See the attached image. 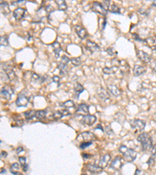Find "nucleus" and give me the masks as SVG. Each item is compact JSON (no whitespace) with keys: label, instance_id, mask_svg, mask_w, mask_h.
<instances>
[{"label":"nucleus","instance_id":"1","mask_svg":"<svg viewBox=\"0 0 156 175\" xmlns=\"http://www.w3.org/2000/svg\"><path fill=\"white\" fill-rule=\"evenodd\" d=\"M138 141L141 144L143 151H148L152 148V140L148 133H141L138 136Z\"/></svg>","mask_w":156,"mask_h":175},{"label":"nucleus","instance_id":"2","mask_svg":"<svg viewBox=\"0 0 156 175\" xmlns=\"http://www.w3.org/2000/svg\"><path fill=\"white\" fill-rule=\"evenodd\" d=\"M119 151L123 156V158L128 162H133L137 157V152L130 148H128L124 145L119 147Z\"/></svg>","mask_w":156,"mask_h":175},{"label":"nucleus","instance_id":"3","mask_svg":"<svg viewBox=\"0 0 156 175\" xmlns=\"http://www.w3.org/2000/svg\"><path fill=\"white\" fill-rule=\"evenodd\" d=\"M28 103H29V92L24 90L18 94L16 100V105L18 107H27Z\"/></svg>","mask_w":156,"mask_h":175},{"label":"nucleus","instance_id":"4","mask_svg":"<svg viewBox=\"0 0 156 175\" xmlns=\"http://www.w3.org/2000/svg\"><path fill=\"white\" fill-rule=\"evenodd\" d=\"M145 121L140 119H134L130 121V127L135 133L143 131L145 128Z\"/></svg>","mask_w":156,"mask_h":175},{"label":"nucleus","instance_id":"5","mask_svg":"<svg viewBox=\"0 0 156 175\" xmlns=\"http://www.w3.org/2000/svg\"><path fill=\"white\" fill-rule=\"evenodd\" d=\"M96 139L95 136L91 132H82L80 133L79 136H77V140L78 141H82L83 142H91L95 141Z\"/></svg>","mask_w":156,"mask_h":175},{"label":"nucleus","instance_id":"6","mask_svg":"<svg viewBox=\"0 0 156 175\" xmlns=\"http://www.w3.org/2000/svg\"><path fill=\"white\" fill-rule=\"evenodd\" d=\"M123 166V159L120 156H117L116 158L112 161L110 167L115 170H119Z\"/></svg>","mask_w":156,"mask_h":175},{"label":"nucleus","instance_id":"7","mask_svg":"<svg viewBox=\"0 0 156 175\" xmlns=\"http://www.w3.org/2000/svg\"><path fill=\"white\" fill-rule=\"evenodd\" d=\"M92 10L95 11V13H99L100 15H102V16H106L107 15V10L105 9L102 3H98V2H95L93 3Z\"/></svg>","mask_w":156,"mask_h":175},{"label":"nucleus","instance_id":"8","mask_svg":"<svg viewBox=\"0 0 156 175\" xmlns=\"http://www.w3.org/2000/svg\"><path fill=\"white\" fill-rule=\"evenodd\" d=\"M13 94V90L9 86H3L1 89V96L6 100H10Z\"/></svg>","mask_w":156,"mask_h":175},{"label":"nucleus","instance_id":"9","mask_svg":"<svg viewBox=\"0 0 156 175\" xmlns=\"http://www.w3.org/2000/svg\"><path fill=\"white\" fill-rule=\"evenodd\" d=\"M96 119H97V118H96V117L95 115H84V116L83 117L81 121H80V122L82 123L83 125L90 126L95 122Z\"/></svg>","mask_w":156,"mask_h":175},{"label":"nucleus","instance_id":"10","mask_svg":"<svg viewBox=\"0 0 156 175\" xmlns=\"http://www.w3.org/2000/svg\"><path fill=\"white\" fill-rule=\"evenodd\" d=\"M74 28H75L76 34L78 35V37H79L80 39L84 40L87 37V31L84 27H83V26H80V25H76Z\"/></svg>","mask_w":156,"mask_h":175},{"label":"nucleus","instance_id":"11","mask_svg":"<svg viewBox=\"0 0 156 175\" xmlns=\"http://www.w3.org/2000/svg\"><path fill=\"white\" fill-rule=\"evenodd\" d=\"M26 13H27V10L25 9L19 7V8L16 9L15 10L13 11V16H14V18L16 19V20H22V19L24 18V16H26Z\"/></svg>","mask_w":156,"mask_h":175},{"label":"nucleus","instance_id":"12","mask_svg":"<svg viewBox=\"0 0 156 175\" xmlns=\"http://www.w3.org/2000/svg\"><path fill=\"white\" fill-rule=\"evenodd\" d=\"M137 56L140 61H142L144 63L150 62V61H151L150 55L141 50H137Z\"/></svg>","mask_w":156,"mask_h":175},{"label":"nucleus","instance_id":"13","mask_svg":"<svg viewBox=\"0 0 156 175\" xmlns=\"http://www.w3.org/2000/svg\"><path fill=\"white\" fill-rule=\"evenodd\" d=\"M86 168L87 170L91 172V174H100L103 169L100 167L98 165H95V164H92V163H88L86 166Z\"/></svg>","mask_w":156,"mask_h":175},{"label":"nucleus","instance_id":"14","mask_svg":"<svg viewBox=\"0 0 156 175\" xmlns=\"http://www.w3.org/2000/svg\"><path fill=\"white\" fill-rule=\"evenodd\" d=\"M86 48H87L91 54L95 52H97V51L100 49L99 46H98L96 43H95L94 41H87L86 42Z\"/></svg>","mask_w":156,"mask_h":175},{"label":"nucleus","instance_id":"15","mask_svg":"<svg viewBox=\"0 0 156 175\" xmlns=\"http://www.w3.org/2000/svg\"><path fill=\"white\" fill-rule=\"evenodd\" d=\"M110 159H111V156H110V155L109 154L104 155L102 157H101L100 160H99V163H98V166L103 169V168H105V167H106L108 166V163L110 161Z\"/></svg>","mask_w":156,"mask_h":175},{"label":"nucleus","instance_id":"16","mask_svg":"<svg viewBox=\"0 0 156 175\" xmlns=\"http://www.w3.org/2000/svg\"><path fill=\"white\" fill-rule=\"evenodd\" d=\"M98 95L99 98H100L103 101H106V100H108L109 98H110V95H109V93H108L106 90L103 89V88H101L98 92Z\"/></svg>","mask_w":156,"mask_h":175},{"label":"nucleus","instance_id":"17","mask_svg":"<svg viewBox=\"0 0 156 175\" xmlns=\"http://www.w3.org/2000/svg\"><path fill=\"white\" fill-rule=\"evenodd\" d=\"M108 90L111 94H112L114 97H119L121 94L120 90L115 85H108Z\"/></svg>","mask_w":156,"mask_h":175},{"label":"nucleus","instance_id":"18","mask_svg":"<svg viewBox=\"0 0 156 175\" xmlns=\"http://www.w3.org/2000/svg\"><path fill=\"white\" fill-rule=\"evenodd\" d=\"M133 72H134V76H139L140 75H142L146 72L145 68L142 66V65H135L134 67V69H133Z\"/></svg>","mask_w":156,"mask_h":175},{"label":"nucleus","instance_id":"19","mask_svg":"<svg viewBox=\"0 0 156 175\" xmlns=\"http://www.w3.org/2000/svg\"><path fill=\"white\" fill-rule=\"evenodd\" d=\"M58 69H59V74L61 76H66L69 72V68H68L67 65L63 62H60L59 64Z\"/></svg>","mask_w":156,"mask_h":175},{"label":"nucleus","instance_id":"20","mask_svg":"<svg viewBox=\"0 0 156 175\" xmlns=\"http://www.w3.org/2000/svg\"><path fill=\"white\" fill-rule=\"evenodd\" d=\"M89 112V107L86 104H80L77 107V114H87Z\"/></svg>","mask_w":156,"mask_h":175},{"label":"nucleus","instance_id":"21","mask_svg":"<svg viewBox=\"0 0 156 175\" xmlns=\"http://www.w3.org/2000/svg\"><path fill=\"white\" fill-rule=\"evenodd\" d=\"M52 46L53 49H54V53H55L56 58H59V56L60 55L61 51H62L60 44H59L58 41H55L52 45Z\"/></svg>","mask_w":156,"mask_h":175},{"label":"nucleus","instance_id":"22","mask_svg":"<svg viewBox=\"0 0 156 175\" xmlns=\"http://www.w3.org/2000/svg\"><path fill=\"white\" fill-rule=\"evenodd\" d=\"M20 167L17 163H13L10 167V172L14 175H22V174L20 171Z\"/></svg>","mask_w":156,"mask_h":175},{"label":"nucleus","instance_id":"23","mask_svg":"<svg viewBox=\"0 0 156 175\" xmlns=\"http://www.w3.org/2000/svg\"><path fill=\"white\" fill-rule=\"evenodd\" d=\"M1 13H3V15H7L9 13H10V9L9 7L8 3H5V2H2L1 3Z\"/></svg>","mask_w":156,"mask_h":175},{"label":"nucleus","instance_id":"24","mask_svg":"<svg viewBox=\"0 0 156 175\" xmlns=\"http://www.w3.org/2000/svg\"><path fill=\"white\" fill-rule=\"evenodd\" d=\"M118 69L117 65H112V67H106L103 69V73L105 74H114Z\"/></svg>","mask_w":156,"mask_h":175},{"label":"nucleus","instance_id":"25","mask_svg":"<svg viewBox=\"0 0 156 175\" xmlns=\"http://www.w3.org/2000/svg\"><path fill=\"white\" fill-rule=\"evenodd\" d=\"M84 90V88L83 87V86L79 83H76L74 85V91L77 94V97H79L80 94H81L83 91Z\"/></svg>","mask_w":156,"mask_h":175},{"label":"nucleus","instance_id":"26","mask_svg":"<svg viewBox=\"0 0 156 175\" xmlns=\"http://www.w3.org/2000/svg\"><path fill=\"white\" fill-rule=\"evenodd\" d=\"M62 106L66 108V110H69V109H75V104L72 100H67L62 104Z\"/></svg>","mask_w":156,"mask_h":175},{"label":"nucleus","instance_id":"27","mask_svg":"<svg viewBox=\"0 0 156 175\" xmlns=\"http://www.w3.org/2000/svg\"><path fill=\"white\" fill-rule=\"evenodd\" d=\"M19 161L20 163V164L22 166V168H23V170L24 172L27 171V169H28V165L27 163V159L26 157H20L19 158Z\"/></svg>","mask_w":156,"mask_h":175},{"label":"nucleus","instance_id":"28","mask_svg":"<svg viewBox=\"0 0 156 175\" xmlns=\"http://www.w3.org/2000/svg\"><path fill=\"white\" fill-rule=\"evenodd\" d=\"M35 115H36V111L34 110L28 111L24 113V116L27 120H32L33 118H35Z\"/></svg>","mask_w":156,"mask_h":175},{"label":"nucleus","instance_id":"29","mask_svg":"<svg viewBox=\"0 0 156 175\" xmlns=\"http://www.w3.org/2000/svg\"><path fill=\"white\" fill-rule=\"evenodd\" d=\"M56 3L58 5L59 9H60V10H66L67 8L66 3L64 0H56Z\"/></svg>","mask_w":156,"mask_h":175},{"label":"nucleus","instance_id":"30","mask_svg":"<svg viewBox=\"0 0 156 175\" xmlns=\"http://www.w3.org/2000/svg\"><path fill=\"white\" fill-rule=\"evenodd\" d=\"M46 116V113L45 111L43 110H39L36 111V115H35V118L38 119V120H42L45 118Z\"/></svg>","mask_w":156,"mask_h":175},{"label":"nucleus","instance_id":"31","mask_svg":"<svg viewBox=\"0 0 156 175\" xmlns=\"http://www.w3.org/2000/svg\"><path fill=\"white\" fill-rule=\"evenodd\" d=\"M63 117V114L62 112V111H56L52 115V119H54V120H59Z\"/></svg>","mask_w":156,"mask_h":175},{"label":"nucleus","instance_id":"32","mask_svg":"<svg viewBox=\"0 0 156 175\" xmlns=\"http://www.w3.org/2000/svg\"><path fill=\"white\" fill-rule=\"evenodd\" d=\"M4 70H5V73H6V75L8 76L10 79H13V78H15V73H14V72H13L11 69L5 68L4 69Z\"/></svg>","mask_w":156,"mask_h":175},{"label":"nucleus","instance_id":"33","mask_svg":"<svg viewBox=\"0 0 156 175\" xmlns=\"http://www.w3.org/2000/svg\"><path fill=\"white\" fill-rule=\"evenodd\" d=\"M0 44H1L2 46H8L9 40L6 35L1 36V38H0Z\"/></svg>","mask_w":156,"mask_h":175},{"label":"nucleus","instance_id":"34","mask_svg":"<svg viewBox=\"0 0 156 175\" xmlns=\"http://www.w3.org/2000/svg\"><path fill=\"white\" fill-rule=\"evenodd\" d=\"M70 62L74 66H78L81 64V59L80 58H73L70 59Z\"/></svg>","mask_w":156,"mask_h":175},{"label":"nucleus","instance_id":"35","mask_svg":"<svg viewBox=\"0 0 156 175\" xmlns=\"http://www.w3.org/2000/svg\"><path fill=\"white\" fill-rule=\"evenodd\" d=\"M108 10L110 11V12H112V13L120 14V9H119L117 5H114V4H112V5H110V8H109Z\"/></svg>","mask_w":156,"mask_h":175},{"label":"nucleus","instance_id":"36","mask_svg":"<svg viewBox=\"0 0 156 175\" xmlns=\"http://www.w3.org/2000/svg\"><path fill=\"white\" fill-rule=\"evenodd\" d=\"M106 134L108 135V136H115V134H114L113 131H112V129L111 128V127L110 126H107L106 128Z\"/></svg>","mask_w":156,"mask_h":175},{"label":"nucleus","instance_id":"37","mask_svg":"<svg viewBox=\"0 0 156 175\" xmlns=\"http://www.w3.org/2000/svg\"><path fill=\"white\" fill-rule=\"evenodd\" d=\"M91 144H92L91 142H81V144H80V149H85V148H87V147H90Z\"/></svg>","mask_w":156,"mask_h":175},{"label":"nucleus","instance_id":"38","mask_svg":"<svg viewBox=\"0 0 156 175\" xmlns=\"http://www.w3.org/2000/svg\"><path fill=\"white\" fill-rule=\"evenodd\" d=\"M106 52H107L109 55H111V56H113L114 55H116L117 54V52H116V50L114 49L113 47H108Z\"/></svg>","mask_w":156,"mask_h":175},{"label":"nucleus","instance_id":"39","mask_svg":"<svg viewBox=\"0 0 156 175\" xmlns=\"http://www.w3.org/2000/svg\"><path fill=\"white\" fill-rule=\"evenodd\" d=\"M70 62V59H69V58L67 57V56H66V55H63V57H62V59H61V62L64 63V64H68V63Z\"/></svg>","mask_w":156,"mask_h":175},{"label":"nucleus","instance_id":"40","mask_svg":"<svg viewBox=\"0 0 156 175\" xmlns=\"http://www.w3.org/2000/svg\"><path fill=\"white\" fill-rule=\"evenodd\" d=\"M148 164V166H152V165H154V163H155V159H154L153 156H151L150 158H149V159H148V163H147Z\"/></svg>","mask_w":156,"mask_h":175},{"label":"nucleus","instance_id":"41","mask_svg":"<svg viewBox=\"0 0 156 175\" xmlns=\"http://www.w3.org/2000/svg\"><path fill=\"white\" fill-rule=\"evenodd\" d=\"M133 37H134V39L136 40V41H139L145 42V41H144V40H142L141 38H140V37H139V36H138L137 34H133Z\"/></svg>","mask_w":156,"mask_h":175},{"label":"nucleus","instance_id":"42","mask_svg":"<svg viewBox=\"0 0 156 175\" xmlns=\"http://www.w3.org/2000/svg\"><path fill=\"white\" fill-rule=\"evenodd\" d=\"M151 155L153 157H156V143L154 145V147L151 148Z\"/></svg>","mask_w":156,"mask_h":175},{"label":"nucleus","instance_id":"43","mask_svg":"<svg viewBox=\"0 0 156 175\" xmlns=\"http://www.w3.org/2000/svg\"><path fill=\"white\" fill-rule=\"evenodd\" d=\"M52 80L53 82H55V83H56L57 84H59V81H60V79H59V77L57 76H54L52 77Z\"/></svg>","mask_w":156,"mask_h":175},{"label":"nucleus","instance_id":"44","mask_svg":"<svg viewBox=\"0 0 156 175\" xmlns=\"http://www.w3.org/2000/svg\"><path fill=\"white\" fill-rule=\"evenodd\" d=\"M151 66L152 69H153V71H155L156 73V59L155 60H153V62L151 64Z\"/></svg>","mask_w":156,"mask_h":175},{"label":"nucleus","instance_id":"45","mask_svg":"<svg viewBox=\"0 0 156 175\" xmlns=\"http://www.w3.org/2000/svg\"><path fill=\"white\" fill-rule=\"evenodd\" d=\"M45 10L47 11L48 13H50L51 11L54 10V9L52 8V7H51V5H47V6L45 7Z\"/></svg>","mask_w":156,"mask_h":175},{"label":"nucleus","instance_id":"46","mask_svg":"<svg viewBox=\"0 0 156 175\" xmlns=\"http://www.w3.org/2000/svg\"><path fill=\"white\" fill-rule=\"evenodd\" d=\"M135 175H144V172L141 171L140 170H139V169H137L136 172H135Z\"/></svg>","mask_w":156,"mask_h":175},{"label":"nucleus","instance_id":"47","mask_svg":"<svg viewBox=\"0 0 156 175\" xmlns=\"http://www.w3.org/2000/svg\"><path fill=\"white\" fill-rule=\"evenodd\" d=\"M1 157H7V153L5 151L1 152Z\"/></svg>","mask_w":156,"mask_h":175},{"label":"nucleus","instance_id":"48","mask_svg":"<svg viewBox=\"0 0 156 175\" xmlns=\"http://www.w3.org/2000/svg\"><path fill=\"white\" fill-rule=\"evenodd\" d=\"M22 151H24V148H23V147H18V148L16 149V153H20Z\"/></svg>","mask_w":156,"mask_h":175},{"label":"nucleus","instance_id":"49","mask_svg":"<svg viewBox=\"0 0 156 175\" xmlns=\"http://www.w3.org/2000/svg\"><path fill=\"white\" fill-rule=\"evenodd\" d=\"M83 157H84V159H87V158H90V157H91V155L86 154V153H84V154H83Z\"/></svg>","mask_w":156,"mask_h":175},{"label":"nucleus","instance_id":"50","mask_svg":"<svg viewBox=\"0 0 156 175\" xmlns=\"http://www.w3.org/2000/svg\"><path fill=\"white\" fill-rule=\"evenodd\" d=\"M106 19H104V23L102 24V30H104V29H105V27H106Z\"/></svg>","mask_w":156,"mask_h":175},{"label":"nucleus","instance_id":"51","mask_svg":"<svg viewBox=\"0 0 156 175\" xmlns=\"http://www.w3.org/2000/svg\"><path fill=\"white\" fill-rule=\"evenodd\" d=\"M153 119H154V121H155L156 122V112L153 115Z\"/></svg>","mask_w":156,"mask_h":175},{"label":"nucleus","instance_id":"52","mask_svg":"<svg viewBox=\"0 0 156 175\" xmlns=\"http://www.w3.org/2000/svg\"><path fill=\"white\" fill-rule=\"evenodd\" d=\"M152 5H153V6H156V0L155 1V2H153V3H152Z\"/></svg>","mask_w":156,"mask_h":175},{"label":"nucleus","instance_id":"53","mask_svg":"<svg viewBox=\"0 0 156 175\" xmlns=\"http://www.w3.org/2000/svg\"><path fill=\"white\" fill-rule=\"evenodd\" d=\"M154 49H155L156 51V45H155V47H154Z\"/></svg>","mask_w":156,"mask_h":175},{"label":"nucleus","instance_id":"54","mask_svg":"<svg viewBox=\"0 0 156 175\" xmlns=\"http://www.w3.org/2000/svg\"><path fill=\"white\" fill-rule=\"evenodd\" d=\"M81 175H87V174H81Z\"/></svg>","mask_w":156,"mask_h":175}]
</instances>
